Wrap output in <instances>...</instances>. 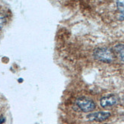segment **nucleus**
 I'll use <instances>...</instances> for the list:
<instances>
[{"instance_id":"obj_1","label":"nucleus","mask_w":124,"mask_h":124,"mask_svg":"<svg viewBox=\"0 0 124 124\" xmlns=\"http://www.w3.org/2000/svg\"><path fill=\"white\" fill-rule=\"evenodd\" d=\"M94 57L97 61L104 63H110L114 61L115 58L114 51L107 48H98L95 49Z\"/></svg>"},{"instance_id":"obj_2","label":"nucleus","mask_w":124,"mask_h":124,"mask_svg":"<svg viewBox=\"0 0 124 124\" xmlns=\"http://www.w3.org/2000/svg\"><path fill=\"white\" fill-rule=\"evenodd\" d=\"M75 104L81 110L85 113L91 112L96 108V104L92 100L86 97L78 98L75 101Z\"/></svg>"},{"instance_id":"obj_3","label":"nucleus","mask_w":124,"mask_h":124,"mask_svg":"<svg viewBox=\"0 0 124 124\" xmlns=\"http://www.w3.org/2000/svg\"><path fill=\"white\" fill-rule=\"evenodd\" d=\"M111 116L110 112H96V113H91L87 116L88 119L90 121H95V122H103Z\"/></svg>"},{"instance_id":"obj_4","label":"nucleus","mask_w":124,"mask_h":124,"mask_svg":"<svg viewBox=\"0 0 124 124\" xmlns=\"http://www.w3.org/2000/svg\"><path fill=\"white\" fill-rule=\"evenodd\" d=\"M118 99L117 97L114 94H110L106 96H104L101 99L100 104L101 106L104 108H109L115 106L117 104Z\"/></svg>"},{"instance_id":"obj_5","label":"nucleus","mask_w":124,"mask_h":124,"mask_svg":"<svg viewBox=\"0 0 124 124\" xmlns=\"http://www.w3.org/2000/svg\"><path fill=\"white\" fill-rule=\"evenodd\" d=\"M117 9L119 11V19L124 20V0H116Z\"/></svg>"},{"instance_id":"obj_6","label":"nucleus","mask_w":124,"mask_h":124,"mask_svg":"<svg viewBox=\"0 0 124 124\" xmlns=\"http://www.w3.org/2000/svg\"><path fill=\"white\" fill-rule=\"evenodd\" d=\"M114 50L124 64V45L119 44L114 47Z\"/></svg>"},{"instance_id":"obj_7","label":"nucleus","mask_w":124,"mask_h":124,"mask_svg":"<svg viewBox=\"0 0 124 124\" xmlns=\"http://www.w3.org/2000/svg\"><path fill=\"white\" fill-rule=\"evenodd\" d=\"M5 17L2 14H0V30H1L2 28L3 27V25L5 24Z\"/></svg>"},{"instance_id":"obj_8","label":"nucleus","mask_w":124,"mask_h":124,"mask_svg":"<svg viewBox=\"0 0 124 124\" xmlns=\"http://www.w3.org/2000/svg\"><path fill=\"white\" fill-rule=\"evenodd\" d=\"M5 121V117H3V116H0V124H2Z\"/></svg>"},{"instance_id":"obj_9","label":"nucleus","mask_w":124,"mask_h":124,"mask_svg":"<svg viewBox=\"0 0 124 124\" xmlns=\"http://www.w3.org/2000/svg\"><path fill=\"white\" fill-rule=\"evenodd\" d=\"M123 101H124V98H123Z\"/></svg>"}]
</instances>
